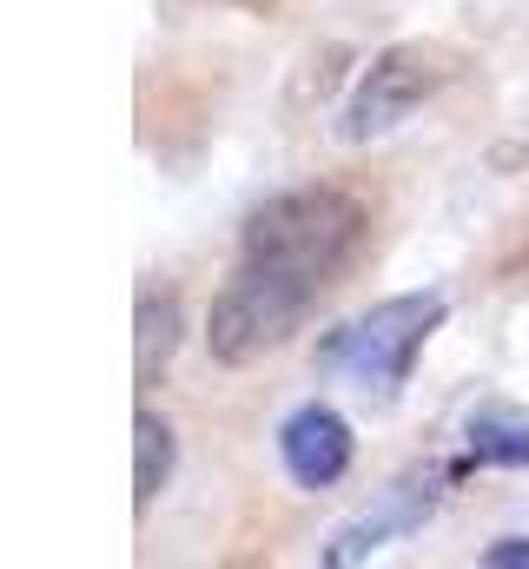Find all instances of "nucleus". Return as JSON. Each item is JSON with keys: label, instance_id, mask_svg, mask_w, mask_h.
<instances>
[{"label": "nucleus", "instance_id": "1", "mask_svg": "<svg viewBox=\"0 0 529 569\" xmlns=\"http://www.w3.org/2000/svg\"><path fill=\"white\" fill-rule=\"evenodd\" d=\"M365 206L338 186H298V192H278L264 199L259 212L246 219V259L278 266L311 291H331L338 272L365 252Z\"/></svg>", "mask_w": 529, "mask_h": 569}, {"label": "nucleus", "instance_id": "2", "mask_svg": "<svg viewBox=\"0 0 529 569\" xmlns=\"http://www.w3.org/2000/svg\"><path fill=\"white\" fill-rule=\"evenodd\" d=\"M311 305H318V291H311V284H298L291 272H278V266L239 259L232 284L212 298L206 345H212V358H219V365H252V358L278 351V345L305 325V311H311Z\"/></svg>", "mask_w": 529, "mask_h": 569}, {"label": "nucleus", "instance_id": "3", "mask_svg": "<svg viewBox=\"0 0 529 569\" xmlns=\"http://www.w3.org/2000/svg\"><path fill=\"white\" fill-rule=\"evenodd\" d=\"M443 325V298L437 291H410V298H385L371 305L358 325H345L331 345H325V365H338L365 398H397V385L410 378L423 338Z\"/></svg>", "mask_w": 529, "mask_h": 569}, {"label": "nucleus", "instance_id": "4", "mask_svg": "<svg viewBox=\"0 0 529 569\" xmlns=\"http://www.w3.org/2000/svg\"><path fill=\"white\" fill-rule=\"evenodd\" d=\"M450 80V60L437 53V47H417V40H403V47H385L371 67H365V80H358V93H351V107H345V120H338V133L351 146L378 140V133H391L403 127L437 87Z\"/></svg>", "mask_w": 529, "mask_h": 569}, {"label": "nucleus", "instance_id": "5", "mask_svg": "<svg viewBox=\"0 0 529 569\" xmlns=\"http://www.w3.org/2000/svg\"><path fill=\"white\" fill-rule=\"evenodd\" d=\"M278 457H285L291 483L331 490V483L351 470V425H345L331 405H305V411H291L285 430H278Z\"/></svg>", "mask_w": 529, "mask_h": 569}, {"label": "nucleus", "instance_id": "6", "mask_svg": "<svg viewBox=\"0 0 529 569\" xmlns=\"http://www.w3.org/2000/svg\"><path fill=\"white\" fill-rule=\"evenodd\" d=\"M179 345V298L172 291H139V311H132V378L152 385L166 371Z\"/></svg>", "mask_w": 529, "mask_h": 569}, {"label": "nucleus", "instance_id": "7", "mask_svg": "<svg viewBox=\"0 0 529 569\" xmlns=\"http://www.w3.org/2000/svg\"><path fill=\"white\" fill-rule=\"evenodd\" d=\"M463 437L477 463H529V411L517 405H483Z\"/></svg>", "mask_w": 529, "mask_h": 569}, {"label": "nucleus", "instance_id": "8", "mask_svg": "<svg viewBox=\"0 0 529 569\" xmlns=\"http://www.w3.org/2000/svg\"><path fill=\"white\" fill-rule=\"evenodd\" d=\"M172 483V430L152 411L132 418V510H152V497Z\"/></svg>", "mask_w": 529, "mask_h": 569}, {"label": "nucleus", "instance_id": "9", "mask_svg": "<svg viewBox=\"0 0 529 569\" xmlns=\"http://www.w3.org/2000/svg\"><path fill=\"white\" fill-rule=\"evenodd\" d=\"M423 510H430V490H417V497H397L385 517H365V523H351V530H345V537L325 550V563H358V557H371V550H378L391 530H410Z\"/></svg>", "mask_w": 529, "mask_h": 569}, {"label": "nucleus", "instance_id": "10", "mask_svg": "<svg viewBox=\"0 0 529 569\" xmlns=\"http://www.w3.org/2000/svg\"><path fill=\"white\" fill-rule=\"evenodd\" d=\"M490 563H497V569H517V563H529V537H503V543L490 550Z\"/></svg>", "mask_w": 529, "mask_h": 569}, {"label": "nucleus", "instance_id": "11", "mask_svg": "<svg viewBox=\"0 0 529 569\" xmlns=\"http://www.w3.org/2000/svg\"><path fill=\"white\" fill-rule=\"evenodd\" d=\"M226 7H264V0H226Z\"/></svg>", "mask_w": 529, "mask_h": 569}]
</instances>
